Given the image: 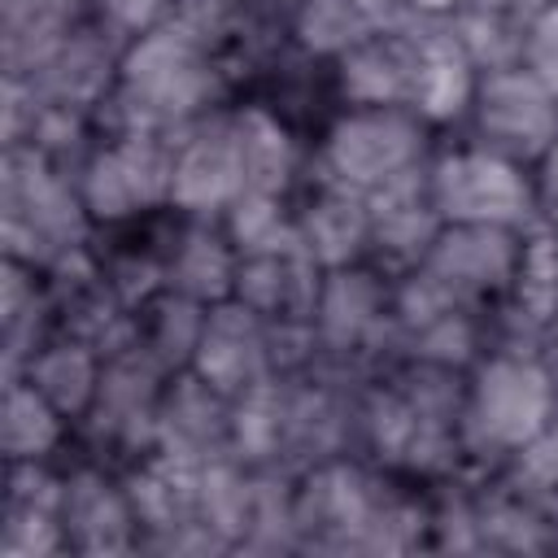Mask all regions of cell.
<instances>
[{"label":"cell","instance_id":"obj_1","mask_svg":"<svg viewBox=\"0 0 558 558\" xmlns=\"http://www.w3.org/2000/svg\"><path fill=\"white\" fill-rule=\"evenodd\" d=\"M296 541L318 554H405L427 545L432 497L362 453L327 458L292 480Z\"/></svg>","mask_w":558,"mask_h":558},{"label":"cell","instance_id":"obj_2","mask_svg":"<svg viewBox=\"0 0 558 558\" xmlns=\"http://www.w3.org/2000/svg\"><path fill=\"white\" fill-rule=\"evenodd\" d=\"M462 371L397 362L357 392V453L410 484L462 475Z\"/></svg>","mask_w":558,"mask_h":558},{"label":"cell","instance_id":"obj_3","mask_svg":"<svg viewBox=\"0 0 558 558\" xmlns=\"http://www.w3.org/2000/svg\"><path fill=\"white\" fill-rule=\"evenodd\" d=\"M222 96L218 48L187 31L179 17L131 39L118 61V83L105 105V131L179 135L209 118Z\"/></svg>","mask_w":558,"mask_h":558},{"label":"cell","instance_id":"obj_4","mask_svg":"<svg viewBox=\"0 0 558 558\" xmlns=\"http://www.w3.org/2000/svg\"><path fill=\"white\" fill-rule=\"evenodd\" d=\"M558 418V388L536 340L501 336L462 371V449L466 466H506L536 432Z\"/></svg>","mask_w":558,"mask_h":558},{"label":"cell","instance_id":"obj_5","mask_svg":"<svg viewBox=\"0 0 558 558\" xmlns=\"http://www.w3.org/2000/svg\"><path fill=\"white\" fill-rule=\"evenodd\" d=\"M0 240L4 257L35 270L87 248L96 240V222L83 205L74 166H61L31 144H9L0 174Z\"/></svg>","mask_w":558,"mask_h":558},{"label":"cell","instance_id":"obj_6","mask_svg":"<svg viewBox=\"0 0 558 558\" xmlns=\"http://www.w3.org/2000/svg\"><path fill=\"white\" fill-rule=\"evenodd\" d=\"M436 131L397 105H340L314 144V179L362 201L414 179L436 153Z\"/></svg>","mask_w":558,"mask_h":558},{"label":"cell","instance_id":"obj_7","mask_svg":"<svg viewBox=\"0 0 558 558\" xmlns=\"http://www.w3.org/2000/svg\"><path fill=\"white\" fill-rule=\"evenodd\" d=\"M78 192L96 231H126L170 209L174 135L105 131L78 161Z\"/></svg>","mask_w":558,"mask_h":558},{"label":"cell","instance_id":"obj_8","mask_svg":"<svg viewBox=\"0 0 558 558\" xmlns=\"http://www.w3.org/2000/svg\"><path fill=\"white\" fill-rule=\"evenodd\" d=\"M427 196L445 227H510L527 231L536 222L532 201V166L514 161L480 140H458L432 153L427 161Z\"/></svg>","mask_w":558,"mask_h":558},{"label":"cell","instance_id":"obj_9","mask_svg":"<svg viewBox=\"0 0 558 558\" xmlns=\"http://www.w3.org/2000/svg\"><path fill=\"white\" fill-rule=\"evenodd\" d=\"M318 366L357 371L392 353V275L371 262L323 275L314 305Z\"/></svg>","mask_w":558,"mask_h":558},{"label":"cell","instance_id":"obj_10","mask_svg":"<svg viewBox=\"0 0 558 558\" xmlns=\"http://www.w3.org/2000/svg\"><path fill=\"white\" fill-rule=\"evenodd\" d=\"M170 371L157 366L140 344H126L105 357L100 388L83 414V436L100 458L135 462L157 445V410Z\"/></svg>","mask_w":558,"mask_h":558},{"label":"cell","instance_id":"obj_11","mask_svg":"<svg viewBox=\"0 0 558 558\" xmlns=\"http://www.w3.org/2000/svg\"><path fill=\"white\" fill-rule=\"evenodd\" d=\"M488 314L458 305L427 275L405 270L392 279V353L440 371H466L488 349Z\"/></svg>","mask_w":558,"mask_h":558},{"label":"cell","instance_id":"obj_12","mask_svg":"<svg viewBox=\"0 0 558 558\" xmlns=\"http://www.w3.org/2000/svg\"><path fill=\"white\" fill-rule=\"evenodd\" d=\"M466 126L471 140L532 166L558 140V96L545 83H536L519 61L480 70Z\"/></svg>","mask_w":558,"mask_h":558},{"label":"cell","instance_id":"obj_13","mask_svg":"<svg viewBox=\"0 0 558 558\" xmlns=\"http://www.w3.org/2000/svg\"><path fill=\"white\" fill-rule=\"evenodd\" d=\"M519 240H523V231H510V227L453 222V227H440L436 244L427 248V257L414 270L427 275L458 305L493 314V310H501V301L510 292Z\"/></svg>","mask_w":558,"mask_h":558},{"label":"cell","instance_id":"obj_14","mask_svg":"<svg viewBox=\"0 0 558 558\" xmlns=\"http://www.w3.org/2000/svg\"><path fill=\"white\" fill-rule=\"evenodd\" d=\"M283 462L279 471L301 475L327 458L357 449V392L344 388L340 371L310 366L283 375Z\"/></svg>","mask_w":558,"mask_h":558},{"label":"cell","instance_id":"obj_15","mask_svg":"<svg viewBox=\"0 0 558 558\" xmlns=\"http://www.w3.org/2000/svg\"><path fill=\"white\" fill-rule=\"evenodd\" d=\"M244 192H248V174H244V153L235 140L231 109H214L209 118L174 135L170 214L218 222Z\"/></svg>","mask_w":558,"mask_h":558},{"label":"cell","instance_id":"obj_16","mask_svg":"<svg viewBox=\"0 0 558 558\" xmlns=\"http://www.w3.org/2000/svg\"><path fill=\"white\" fill-rule=\"evenodd\" d=\"M118 61H122V44L83 17L26 74H9V78H22L39 105H57V109L96 118V113H105V105L113 96Z\"/></svg>","mask_w":558,"mask_h":558},{"label":"cell","instance_id":"obj_17","mask_svg":"<svg viewBox=\"0 0 558 558\" xmlns=\"http://www.w3.org/2000/svg\"><path fill=\"white\" fill-rule=\"evenodd\" d=\"M61 519H65L70 554L118 558V554L144 549V532H140L126 480L105 462H78L65 471Z\"/></svg>","mask_w":558,"mask_h":558},{"label":"cell","instance_id":"obj_18","mask_svg":"<svg viewBox=\"0 0 558 558\" xmlns=\"http://www.w3.org/2000/svg\"><path fill=\"white\" fill-rule=\"evenodd\" d=\"M192 375H201L214 392H222L227 401L240 397L244 388L279 375L275 366V340H270V323L262 314H253L244 301H218L205 310V327L192 353Z\"/></svg>","mask_w":558,"mask_h":558},{"label":"cell","instance_id":"obj_19","mask_svg":"<svg viewBox=\"0 0 558 558\" xmlns=\"http://www.w3.org/2000/svg\"><path fill=\"white\" fill-rule=\"evenodd\" d=\"M414 70H410V113H418L432 131L458 126L471 113L480 65L458 39L449 22H414Z\"/></svg>","mask_w":558,"mask_h":558},{"label":"cell","instance_id":"obj_20","mask_svg":"<svg viewBox=\"0 0 558 558\" xmlns=\"http://www.w3.org/2000/svg\"><path fill=\"white\" fill-rule=\"evenodd\" d=\"M61 497H65V471H57L52 462H4L0 554L4 558L70 554Z\"/></svg>","mask_w":558,"mask_h":558},{"label":"cell","instance_id":"obj_21","mask_svg":"<svg viewBox=\"0 0 558 558\" xmlns=\"http://www.w3.org/2000/svg\"><path fill=\"white\" fill-rule=\"evenodd\" d=\"M323 266L305 253V244L240 257L235 270V301H244L253 314H262L270 327H305L314 323Z\"/></svg>","mask_w":558,"mask_h":558},{"label":"cell","instance_id":"obj_22","mask_svg":"<svg viewBox=\"0 0 558 558\" xmlns=\"http://www.w3.org/2000/svg\"><path fill=\"white\" fill-rule=\"evenodd\" d=\"M157 453L179 462H209L231 453V401L214 392L201 375H170L157 410Z\"/></svg>","mask_w":558,"mask_h":558},{"label":"cell","instance_id":"obj_23","mask_svg":"<svg viewBox=\"0 0 558 558\" xmlns=\"http://www.w3.org/2000/svg\"><path fill=\"white\" fill-rule=\"evenodd\" d=\"M366 209H371V257L366 262L392 279L414 270L445 227L427 196V170L375 192Z\"/></svg>","mask_w":558,"mask_h":558},{"label":"cell","instance_id":"obj_24","mask_svg":"<svg viewBox=\"0 0 558 558\" xmlns=\"http://www.w3.org/2000/svg\"><path fill=\"white\" fill-rule=\"evenodd\" d=\"M410 70H414V26L410 17L375 31L331 61L340 105H410Z\"/></svg>","mask_w":558,"mask_h":558},{"label":"cell","instance_id":"obj_25","mask_svg":"<svg viewBox=\"0 0 558 558\" xmlns=\"http://www.w3.org/2000/svg\"><path fill=\"white\" fill-rule=\"evenodd\" d=\"M235 270H240V253H235L231 235L222 231V222L174 214V231L166 244V288L170 292H183L201 305H218V301L235 296Z\"/></svg>","mask_w":558,"mask_h":558},{"label":"cell","instance_id":"obj_26","mask_svg":"<svg viewBox=\"0 0 558 558\" xmlns=\"http://www.w3.org/2000/svg\"><path fill=\"white\" fill-rule=\"evenodd\" d=\"M296 231H301L305 253L323 270L357 266L371 257V209L362 196L344 187L314 179L310 196L296 205Z\"/></svg>","mask_w":558,"mask_h":558},{"label":"cell","instance_id":"obj_27","mask_svg":"<svg viewBox=\"0 0 558 558\" xmlns=\"http://www.w3.org/2000/svg\"><path fill=\"white\" fill-rule=\"evenodd\" d=\"M501 310H506V336H519V340L541 344L558 327V231L541 222L523 231L514 279Z\"/></svg>","mask_w":558,"mask_h":558},{"label":"cell","instance_id":"obj_28","mask_svg":"<svg viewBox=\"0 0 558 558\" xmlns=\"http://www.w3.org/2000/svg\"><path fill=\"white\" fill-rule=\"evenodd\" d=\"M405 22L401 0H296L288 35L305 57L336 61L353 44Z\"/></svg>","mask_w":558,"mask_h":558},{"label":"cell","instance_id":"obj_29","mask_svg":"<svg viewBox=\"0 0 558 558\" xmlns=\"http://www.w3.org/2000/svg\"><path fill=\"white\" fill-rule=\"evenodd\" d=\"M57 331V305L44 270L4 257L0 270V357H4V379L22 375L31 353Z\"/></svg>","mask_w":558,"mask_h":558},{"label":"cell","instance_id":"obj_30","mask_svg":"<svg viewBox=\"0 0 558 558\" xmlns=\"http://www.w3.org/2000/svg\"><path fill=\"white\" fill-rule=\"evenodd\" d=\"M100 371H105V353L96 344H87L78 336H65V331H52L31 353V362L22 366V379H31L78 427L96 388H100Z\"/></svg>","mask_w":558,"mask_h":558},{"label":"cell","instance_id":"obj_31","mask_svg":"<svg viewBox=\"0 0 558 558\" xmlns=\"http://www.w3.org/2000/svg\"><path fill=\"white\" fill-rule=\"evenodd\" d=\"M231 122H235V140H240V153H244L248 192L288 196L292 179L301 170L296 131L266 105H231Z\"/></svg>","mask_w":558,"mask_h":558},{"label":"cell","instance_id":"obj_32","mask_svg":"<svg viewBox=\"0 0 558 558\" xmlns=\"http://www.w3.org/2000/svg\"><path fill=\"white\" fill-rule=\"evenodd\" d=\"M74 423L22 375L4 379V405H0V449L4 462H52Z\"/></svg>","mask_w":558,"mask_h":558},{"label":"cell","instance_id":"obj_33","mask_svg":"<svg viewBox=\"0 0 558 558\" xmlns=\"http://www.w3.org/2000/svg\"><path fill=\"white\" fill-rule=\"evenodd\" d=\"M83 17H87L83 0H0L4 74H26Z\"/></svg>","mask_w":558,"mask_h":558},{"label":"cell","instance_id":"obj_34","mask_svg":"<svg viewBox=\"0 0 558 558\" xmlns=\"http://www.w3.org/2000/svg\"><path fill=\"white\" fill-rule=\"evenodd\" d=\"M475 527H480V549H497V554H541L554 549L558 541V523L536 514L497 475L488 484H475Z\"/></svg>","mask_w":558,"mask_h":558},{"label":"cell","instance_id":"obj_35","mask_svg":"<svg viewBox=\"0 0 558 558\" xmlns=\"http://www.w3.org/2000/svg\"><path fill=\"white\" fill-rule=\"evenodd\" d=\"M205 310L209 305L166 288V292H157L153 301H144L135 310V344L157 366L179 375V371L192 366V353H196V340H201V327H205Z\"/></svg>","mask_w":558,"mask_h":558},{"label":"cell","instance_id":"obj_36","mask_svg":"<svg viewBox=\"0 0 558 558\" xmlns=\"http://www.w3.org/2000/svg\"><path fill=\"white\" fill-rule=\"evenodd\" d=\"M283 375H270L231 397V453L253 471L283 462Z\"/></svg>","mask_w":558,"mask_h":558},{"label":"cell","instance_id":"obj_37","mask_svg":"<svg viewBox=\"0 0 558 558\" xmlns=\"http://www.w3.org/2000/svg\"><path fill=\"white\" fill-rule=\"evenodd\" d=\"M222 231L231 235L240 257H257V253H279L301 244L296 231V209L288 205V196H270V192H244L222 218Z\"/></svg>","mask_w":558,"mask_h":558},{"label":"cell","instance_id":"obj_38","mask_svg":"<svg viewBox=\"0 0 558 558\" xmlns=\"http://www.w3.org/2000/svg\"><path fill=\"white\" fill-rule=\"evenodd\" d=\"M514 497H523L536 514H545L549 523H558V418L536 432L506 466L493 471Z\"/></svg>","mask_w":558,"mask_h":558},{"label":"cell","instance_id":"obj_39","mask_svg":"<svg viewBox=\"0 0 558 558\" xmlns=\"http://www.w3.org/2000/svg\"><path fill=\"white\" fill-rule=\"evenodd\" d=\"M166 244H170V231L157 235L153 244L122 240L118 248L100 253V270H105V279H109V288H113L131 310H140L144 301H153L157 292H166Z\"/></svg>","mask_w":558,"mask_h":558},{"label":"cell","instance_id":"obj_40","mask_svg":"<svg viewBox=\"0 0 558 558\" xmlns=\"http://www.w3.org/2000/svg\"><path fill=\"white\" fill-rule=\"evenodd\" d=\"M87 22H96L105 35H113L122 48L157 26H166L179 9V0H83Z\"/></svg>","mask_w":558,"mask_h":558},{"label":"cell","instance_id":"obj_41","mask_svg":"<svg viewBox=\"0 0 558 558\" xmlns=\"http://www.w3.org/2000/svg\"><path fill=\"white\" fill-rule=\"evenodd\" d=\"M519 65L545 83L558 96V0L541 4L527 22H523V39H519Z\"/></svg>","mask_w":558,"mask_h":558},{"label":"cell","instance_id":"obj_42","mask_svg":"<svg viewBox=\"0 0 558 558\" xmlns=\"http://www.w3.org/2000/svg\"><path fill=\"white\" fill-rule=\"evenodd\" d=\"M532 201H536V222L558 231V140L532 161Z\"/></svg>","mask_w":558,"mask_h":558},{"label":"cell","instance_id":"obj_43","mask_svg":"<svg viewBox=\"0 0 558 558\" xmlns=\"http://www.w3.org/2000/svg\"><path fill=\"white\" fill-rule=\"evenodd\" d=\"M471 0H401L405 17L414 22H453Z\"/></svg>","mask_w":558,"mask_h":558},{"label":"cell","instance_id":"obj_44","mask_svg":"<svg viewBox=\"0 0 558 558\" xmlns=\"http://www.w3.org/2000/svg\"><path fill=\"white\" fill-rule=\"evenodd\" d=\"M484 4H493V9H501V13H510V17H519V22H527L541 4H549V0H484Z\"/></svg>","mask_w":558,"mask_h":558},{"label":"cell","instance_id":"obj_45","mask_svg":"<svg viewBox=\"0 0 558 558\" xmlns=\"http://www.w3.org/2000/svg\"><path fill=\"white\" fill-rule=\"evenodd\" d=\"M541 349H545V362H549V375H554V388H558V327L541 340Z\"/></svg>","mask_w":558,"mask_h":558},{"label":"cell","instance_id":"obj_46","mask_svg":"<svg viewBox=\"0 0 558 558\" xmlns=\"http://www.w3.org/2000/svg\"><path fill=\"white\" fill-rule=\"evenodd\" d=\"M554 549H558V541H554Z\"/></svg>","mask_w":558,"mask_h":558}]
</instances>
